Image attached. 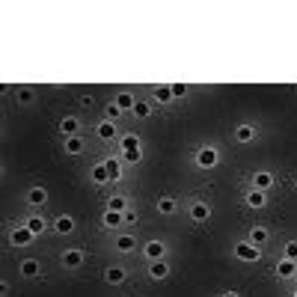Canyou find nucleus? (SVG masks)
<instances>
[{"mask_svg": "<svg viewBox=\"0 0 297 297\" xmlns=\"http://www.w3.org/2000/svg\"><path fill=\"white\" fill-rule=\"evenodd\" d=\"M193 161H196L199 169H214V166L220 164V152H217L214 146H202V149H196Z\"/></svg>", "mask_w": 297, "mask_h": 297, "instance_id": "obj_1", "label": "nucleus"}, {"mask_svg": "<svg viewBox=\"0 0 297 297\" xmlns=\"http://www.w3.org/2000/svg\"><path fill=\"white\" fill-rule=\"evenodd\" d=\"M63 149H66V155H80L83 152V140L80 137H66V146Z\"/></svg>", "mask_w": 297, "mask_h": 297, "instance_id": "obj_21", "label": "nucleus"}, {"mask_svg": "<svg viewBox=\"0 0 297 297\" xmlns=\"http://www.w3.org/2000/svg\"><path fill=\"white\" fill-rule=\"evenodd\" d=\"M119 253H131L134 247H137V241H134V235H119L116 238V244H113Z\"/></svg>", "mask_w": 297, "mask_h": 297, "instance_id": "obj_17", "label": "nucleus"}, {"mask_svg": "<svg viewBox=\"0 0 297 297\" xmlns=\"http://www.w3.org/2000/svg\"><path fill=\"white\" fill-rule=\"evenodd\" d=\"M116 104H119L122 110H134V104H137V98H134L131 92H119V95H116Z\"/></svg>", "mask_w": 297, "mask_h": 297, "instance_id": "obj_29", "label": "nucleus"}, {"mask_svg": "<svg viewBox=\"0 0 297 297\" xmlns=\"http://www.w3.org/2000/svg\"><path fill=\"white\" fill-rule=\"evenodd\" d=\"M285 259H288V262H297V241H288V244H285Z\"/></svg>", "mask_w": 297, "mask_h": 297, "instance_id": "obj_34", "label": "nucleus"}, {"mask_svg": "<svg viewBox=\"0 0 297 297\" xmlns=\"http://www.w3.org/2000/svg\"><path fill=\"white\" fill-rule=\"evenodd\" d=\"M172 101V89L169 86H155V104H169Z\"/></svg>", "mask_w": 297, "mask_h": 297, "instance_id": "obj_27", "label": "nucleus"}, {"mask_svg": "<svg viewBox=\"0 0 297 297\" xmlns=\"http://www.w3.org/2000/svg\"><path fill=\"white\" fill-rule=\"evenodd\" d=\"M21 273H24V276H39L42 267H39L36 259H24V262H21Z\"/></svg>", "mask_w": 297, "mask_h": 297, "instance_id": "obj_23", "label": "nucleus"}, {"mask_svg": "<svg viewBox=\"0 0 297 297\" xmlns=\"http://www.w3.org/2000/svg\"><path fill=\"white\" fill-rule=\"evenodd\" d=\"M131 205H128V199L125 196H110L107 199V211H119V214H125Z\"/></svg>", "mask_w": 297, "mask_h": 297, "instance_id": "obj_16", "label": "nucleus"}, {"mask_svg": "<svg viewBox=\"0 0 297 297\" xmlns=\"http://www.w3.org/2000/svg\"><path fill=\"white\" fill-rule=\"evenodd\" d=\"M15 98H18V104H21V107H27V104H33V101H36V92L24 86V89H18V92H15Z\"/></svg>", "mask_w": 297, "mask_h": 297, "instance_id": "obj_28", "label": "nucleus"}, {"mask_svg": "<svg viewBox=\"0 0 297 297\" xmlns=\"http://www.w3.org/2000/svg\"><path fill=\"white\" fill-rule=\"evenodd\" d=\"M122 217H125V223H128V226H134V223H137V211H134V208H128Z\"/></svg>", "mask_w": 297, "mask_h": 297, "instance_id": "obj_36", "label": "nucleus"}, {"mask_svg": "<svg viewBox=\"0 0 297 297\" xmlns=\"http://www.w3.org/2000/svg\"><path fill=\"white\" fill-rule=\"evenodd\" d=\"M83 259H86V253H83L80 247H71V250H66V253H63V264H66L68 270L80 267V264H83Z\"/></svg>", "mask_w": 297, "mask_h": 297, "instance_id": "obj_4", "label": "nucleus"}, {"mask_svg": "<svg viewBox=\"0 0 297 297\" xmlns=\"http://www.w3.org/2000/svg\"><path fill=\"white\" fill-rule=\"evenodd\" d=\"M175 208H178V202H175L172 196H161V199H158V211L166 214V217H169V214H175Z\"/></svg>", "mask_w": 297, "mask_h": 297, "instance_id": "obj_19", "label": "nucleus"}, {"mask_svg": "<svg viewBox=\"0 0 297 297\" xmlns=\"http://www.w3.org/2000/svg\"><path fill=\"white\" fill-rule=\"evenodd\" d=\"M80 107H92V95H80Z\"/></svg>", "mask_w": 297, "mask_h": 297, "instance_id": "obj_37", "label": "nucleus"}, {"mask_svg": "<svg viewBox=\"0 0 297 297\" xmlns=\"http://www.w3.org/2000/svg\"><path fill=\"white\" fill-rule=\"evenodd\" d=\"M294 273H297V262H294Z\"/></svg>", "mask_w": 297, "mask_h": 297, "instance_id": "obj_39", "label": "nucleus"}, {"mask_svg": "<svg viewBox=\"0 0 297 297\" xmlns=\"http://www.w3.org/2000/svg\"><path fill=\"white\" fill-rule=\"evenodd\" d=\"M60 131L66 134V137H77V131H80L77 116H63V119H60Z\"/></svg>", "mask_w": 297, "mask_h": 297, "instance_id": "obj_11", "label": "nucleus"}, {"mask_svg": "<svg viewBox=\"0 0 297 297\" xmlns=\"http://www.w3.org/2000/svg\"><path fill=\"white\" fill-rule=\"evenodd\" d=\"M250 244L262 250L264 244H267V229H264V226H253V229H250Z\"/></svg>", "mask_w": 297, "mask_h": 297, "instance_id": "obj_14", "label": "nucleus"}, {"mask_svg": "<svg viewBox=\"0 0 297 297\" xmlns=\"http://www.w3.org/2000/svg\"><path fill=\"white\" fill-rule=\"evenodd\" d=\"M276 273L285 279V276H294V262H288V259H282V262L276 264Z\"/></svg>", "mask_w": 297, "mask_h": 297, "instance_id": "obj_30", "label": "nucleus"}, {"mask_svg": "<svg viewBox=\"0 0 297 297\" xmlns=\"http://www.w3.org/2000/svg\"><path fill=\"white\" fill-rule=\"evenodd\" d=\"M149 276H152V279H166V276H169V264H166L164 259H161V262H152L149 264Z\"/></svg>", "mask_w": 297, "mask_h": 297, "instance_id": "obj_13", "label": "nucleus"}, {"mask_svg": "<svg viewBox=\"0 0 297 297\" xmlns=\"http://www.w3.org/2000/svg\"><path fill=\"white\" fill-rule=\"evenodd\" d=\"M33 238L36 235L27 229V226H12V232H9V244H12V247H30Z\"/></svg>", "mask_w": 297, "mask_h": 297, "instance_id": "obj_3", "label": "nucleus"}, {"mask_svg": "<svg viewBox=\"0 0 297 297\" xmlns=\"http://www.w3.org/2000/svg\"><path fill=\"white\" fill-rule=\"evenodd\" d=\"M294 187H297V178H294Z\"/></svg>", "mask_w": 297, "mask_h": 297, "instance_id": "obj_40", "label": "nucleus"}, {"mask_svg": "<svg viewBox=\"0 0 297 297\" xmlns=\"http://www.w3.org/2000/svg\"><path fill=\"white\" fill-rule=\"evenodd\" d=\"M27 202H30V205H45V202H48V190H45V187H33V190L27 193Z\"/></svg>", "mask_w": 297, "mask_h": 297, "instance_id": "obj_22", "label": "nucleus"}, {"mask_svg": "<svg viewBox=\"0 0 297 297\" xmlns=\"http://www.w3.org/2000/svg\"><path fill=\"white\" fill-rule=\"evenodd\" d=\"M24 226H27V229L33 232V235H39V232L45 229V220H42V217H39V214H33V217H30V220H27V223H24Z\"/></svg>", "mask_w": 297, "mask_h": 297, "instance_id": "obj_31", "label": "nucleus"}, {"mask_svg": "<svg viewBox=\"0 0 297 297\" xmlns=\"http://www.w3.org/2000/svg\"><path fill=\"white\" fill-rule=\"evenodd\" d=\"M256 125H250V122H244V125H238V128H235V140H238V143H253V140H256Z\"/></svg>", "mask_w": 297, "mask_h": 297, "instance_id": "obj_7", "label": "nucleus"}, {"mask_svg": "<svg viewBox=\"0 0 297 297\" xmlns=\"http://www.w3.org/2000/svg\"><path fill=\"white\" fill-rule=\"evenodd\" d=\"M89 175H92V181H95V184H107V181H110V175H107V169H104V164H95V166H92V172H89Z\"/></svg>", "mask_w": 297, "mask_h": 297, "instance_id": "obj_26", "label": "nucleus"}, {"mask_svg": "<svg viewBox=\"0 0 297 297\" xmlns=\"http://www.w3.org/2000/svg\"><path fill=\"white\" fill-rule=\"evenodd\" d=\"M122 158H125L128 164H140V158H143V152H125Z\"/></svg>", "mask_w": 297, "mask_h": 297, "instance_id": "obj_35", "label": "nucleus"}, {"mask_svg": "<svg viewBox=\"0 0 297 297\" xmlns=\"http://www.w3.org/2000/svg\"><path fill=\"white\" fill-rule=\"evenodd\" d=\"M273 181H276V178H273V172H267V169H259V172L253 175V187H256V190H264V193L273 187Z\"/></svg>", "mask_w": 297, "mask_h": 297, "instance_id": "obj_5", "label": "nucleus"}, {"mask_svg": "<svg viewBox=\"0 0 297 297\" xmlns=\"http://www.w3.org/2000/svg\"><path fill=\"white\" fill-rule=\"evenodd\" d=\"M104 169H107L110 181H119V178H122V164H119L116 158H107V161H104Z\"/></svg>", "mask_w": 297, "mask_h": 297, "instance_id": "obj_15", "label": "nucleus"}, {"mask_svg": "<svg viewBox=\"0 0 297 297\" xmlns=\"http://www.w3.org/2000/svg\"><path fill=\"white\" fill-rule=\"evenodd\" d=\"M125 223V217L119 214V211H104V226L107 229H116V226H122Z\"/></svg>", "mask_w": 297, "mask_h": 297, "instance_id": "obj_20", "label": "nucleus"}, {"mask_svg": "<svg viewBox=\"0 0 297 297\" xmlns=\"http://www.w3.org/2000/svg\"><path fill=\"white\" fill-rule=\"evenodd\" d=\"M143 253H146V259H149V262H161V259H164V253H166V247H164V241H149Z\"/></svg>", "mask_w": 297, "mask_h": 297, "instance_id": "obj_6", "label": "nucleus"}, {"mask_svg": "<svg viewBox=\"0 0 297 297\" xmlns=\"http://www.w3.org/2000/svg\"><path fill=\"white\" fill-rule=\"evenodd\" d=\"M131 113L137 116V119H149V116H152V104H149V101H137Z\"/></svg>", "mask_w": 297, "mask_h": 297, "instance_id": "obj_24", "label": "nucleus"}, {"mask_svg": "<svg viewBox=\"0 0 297 297\" xmlns=\"http://www.w3.org/2000/svg\"><path fill=\"white\" fill-rule=\"evenodd\" d=\"M119 143H122V155H125V152H140V137H137V134H125Z\"/></svg>", "mask_w": 297, "mask_h": 297, "instance_id": "obj_18", "label": "nucleus"}, {"mask_svg": "<svg viewBox=\"0 0 297 297\" xmlns=\"http://www.w3.org/2000/svg\"><path fill=\"white\" fill-rule=\"evenodd\" d=\"M294 297H297V291H294Z\"/></svg>", "mask_w": 297, "mask_h": 297, "instance_id": "obj_41", "label": "nucleus"}, {"mask_svg": "<svg viewBox=\"0 0 297 297\" xmlns=\"http://www.w3.org/2000/svg\"><path fill=\"white\" fill-rule=\"evenodd\" d=\"M54 232H57V235H71V232H74V217L60 214V217L54 220Z\"/></svg>", "mask_w": 297, "mask_h": 297, "instance_id": "obj_10", "label": "nucleus"}, {"mask_svg": "<svg viewBox=\"0 0 297 297\" xmlns=\"http://www.w3.org/2000/svg\"><path fill=\"white\" fill-rule=\"evenodd\" d=\"M220 297H241V294H238V291H223Z\"/></svg>", "mask_w": 297, "mask_h": 297, "instance_id": "obj_38", "label": "nucleus"}, {"mask_svg": "<svg viewBox=\"0 0 297 297\" xmlns=\"http://www.w3.org/2000/svg\"><path fill=\"white\" fill-rule=\"evenodd\" d=\"M232 253H235V259H241V262H259V259H262V250L253 247L250 241H238V244L232 247Z\"/></svg>", "mask_w": 297, "mask_h": 297, "instance_id": "obj_2", "label": "nucleus"}, {"mask_svg": "<svg viewBox=\"0 0 297 297\" xmlns=\"http://www.w3.org/2000/svg\"><path fill=\"white\" fill-rule=\"evenodd\" d=\"M264 202H267V193H264V190H256V187L247 190V205H250V208H264Z\"/></svg>", "mask_w": 297, "mask_h": 297, "instance_id": "obj_12", "label": "nucleus"}, {"mask_svg": "<svg viewBox=\"0 0 297 297\" xmlns=\"http://www.w3.org/2000/svg\"><path fill=\"white\" fill-rule=\"evenodd\" d=\"M125 276H128V273H125V267H116V264L104 270V279H107V285H122V282H125Z\"/></svg>", "mask_w": 297, "mask_h": 297, "instance_id": "obj_8", "label": "nucleus"}, {"mask_svg": "<svg viewBox=\"0 0 297 297\" xmlns=\"http://www.w3.org/2000/svg\"><path fill=\"white\" fill-rule=\"evenodd\" d=\"M169 89H172V98H184L187 95V83H169Z\"/></svg>", "mask_w": 297, "mask_h": 297, "instance_id": "obj_33", "label": "nucleus"}, {"mask_svg": "<svg viewBox=\"0 0 297 297\" xmlns=\"http://www.w3.org/2000/svg\"><path fill=\"white\" fill-rule=\"evenodd\" d=\"M104 110H107V119H110V122H116V119H119V116H122V113H125V110H122V107H119V104H116V101H113V104H107V107H104Z\"/></svg>", "mask_w": 297, "mask_h": 297, "instance_id": "obj_32", "label": "nucleus"}, {"mask_svg": "<svg viewBox=\"0 0 297 297\" xmlns=\"http://www.w3.org/2000/svg\"><path fill=\"white\" fill-rule=\"evenodd\" d=\"M190 217H193L196 223H205V220L211 217V205H208V202H193V205H190Z\"/></svg>", "mask_w": 297, "mask_h": 297, "instance_id": "obj_9", "label": "nucleus"}, {"mask_svg": "<svg viewBox=\"0 0 297 297\" xmlns=\"http://www.w3.org/2000/svg\"><path fill=\"white\" fill-rule=\"evenodd\" d=\"M98 137L101 140H113V137H116V125H113L110 119H104V122L98 125Z\"/></svg>", "mask_w": 297, "mask_h": 297, "instance_id": "obj_25", "label": "nucleus"}]
</instances>
